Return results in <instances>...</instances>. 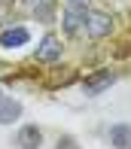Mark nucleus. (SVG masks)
Returning <instances> with one entry per match:
<instances>
[{"label": "nucleus", "mask_w": 131, "mask_h": 149, "mask_svg": "<svg viewBox=\"0 0 131 149\" xmlns=\"http://www.w3.org/2000/svg\"><path fill=\"white\" fill-rule=\"evenodd\" d=\"M12 146L15 149H43V128L37 122H22L12 134Z\"/></svg>", "instance_id": "obj_5"}, {"label": "nucleus", "mask_w": 131, "mask_h": 149, "mask_svg": "<svg viewBox=\"0 0 131 149\" xmlns=\"http://www.w3.org/2000/svg\"><path fill=\"white\" fill-rule=\"evenodd\" d=\"M40 3H46V0H22V6H25V9H27V12H31V9H37V6H40Z\"/></svg>", "instance_id": "obj_11"}, {"label": "nucleus", "mask_w": 131, "mask_h": 149, "mask_svg": "<svg viewBox=\"0 0 131 149\" xmlns=\"http://www.w3.org/2000/svg\"><path fill=\"white\" fill-rule=\"evenodd\" d=\"M31 15L37 18L40 24H46V28L55 24V22H58V0H46V3H40L37 9H31Z\"/></svg>", "instance_id": "obj_9"}, {"label": "nucleus", "mask_w": 131, "mask_h": 149, "mask_svg": "<svg viewBox=\"0 0 131 149\" xmlns=\"http://www.w3.org/2000/svg\"><path fill=\"white\" fill-rule=\"evenodd\" d=\"M113 31H116V18L107 9H95V6L85 9V37L88 40H107Z\"/></svg>", "instance_id": "obj_2"}, {"label": "nucleus", "mask_w": 131, "mask_h": 149, "mask_svg": "<svg viewBox=\"0 0 131 149\" xmlns=\"http://www.w3.org/2000/svg\"><path fill=\"white\" fill-rule=\"evenodd\" d=\"M107 143L113 149H131V122H113L107 128Z\"/></svg>", "instance_id": "obj_8"}, {"label": "nucleus", "mask_w": 131, "mask_h": 149, "mask_svg": "<svg viewBox=\"0 0 131 149\" xmlns=\"http://www.w3.org/2000/svg\"><path fill=\"white\" fill-rule=\"evenodd\" d=\"M67 3H76V6H92V0H67Z\"/></svg>", "instance_id": "obj_12"}, {"label": "nucleus", "mask_w": 131, "mask_h": 149, "mask_svg": "<svg viewBox=\"0 0 131 149\" xmlns=\"http://www.w3.org/2000/svg\"><path fill=\"white\" fill-rule=\"evenodd\" d=\"M31 46V28L27 24H9V28L0 31V49L3 52H18Z\"/></svg>", "instance_id": "obj_6"}, {"label": "nucleus", "mask_w": 131, "mask_h": 149, "mask_svg": "<svg viewBox=\"0 0 131 149\" xmlns=\"http://www.w3.org/2000/svg\"><path fill=\"white\" fill-rule=\"evenodd\" d=\"M61 55H64V43H61V37L55 31H46L43 37H40L37 49H34V61H40V64H58Z\"/></svg>", "instance_id": "obj_3"}, {"label": "nucleus", "mask_w": 131, "mask_h": 149, "mask_svg": "<svg viewBox=\"0 0 131 149\" xmlns=\"http://www.w3.org/2000/svg\"><path fill=\"white\" fill-rule=\"evenodd\" d=\"M22 116H25V104L15 97V94H9V91L0 88V128L18 125Z\"/></svg>", "instance_id": "obj_7"}, {"label": "nucleus", "mask_w": 131, "mask_h": 149, "mask_svg": "<svg viewBox=\"0 0 131 149\" xmlns=\"http://www.w3.org/2000/svg\"><path fill=\"white\" fill-rule=\"evenodd\" d=\"M52 149H82V146H79V140L73 137V134H67V131H64V134H58V140H55V146H52Z\"/></svg>", "instance_id": "obj_10"}, {"label": "nucleus", "mask_w": 131, "mask_h": 149, "mask_svg": "<svg viewBox=\"0 0 131 149\" xmlns=\"http://www.w3.org/2000/svg\"><path fill=\"white\" fill-rule=\"evenodd\" d=\"M0 3H12V0H0Z\"/></svg>", "instance_id": "obj_13"}, {"label": "nucleus", "mask_w": 131, "mask_h": 149, "mask_svg": "<svg viewBox=\"0 0 131 149\" xmlns=\"http://www.w3.org/2000/svg\"><path fill=\"white\" fill-rule=\"evenodd\" d=\"M85 9L88 6H76V3H67L64 9H61V31L70 40L85 33Z\"/></svg>", "instance_id": "obj_4"}, {"label": "nucleus", "mask_w": 131, "mask_h": 149, "mask_svg": "<svg viewBox=\"0 0 131 149\" xmlns=\"http://www.w3.org/2000/svg\"><path fill=\"white\" fill-rule=\"evenodd\" d=\"M116 82H119V70H116V67H95V70H88L85 76L79 79V91L85 94V97H101V94H107Z\"/></svg>", "instance_id": "obj_1"}]
</instances>
